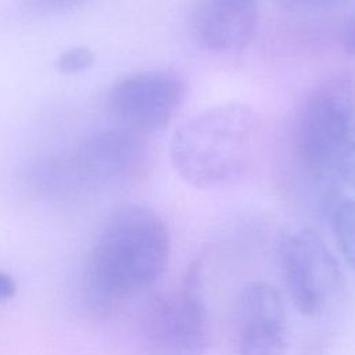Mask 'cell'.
I'll list each match as a JSON object with an SVG mask.
<instances>
[{
    "instance_id": "obj_1",
    "label": "cell",
    "mask_w": 355,
    "mask_h": 355,
    "mask_svg": "<svg viewBox=\"0 0 355 355\" xmlns=\"http://www.w3.org/2000/svg\"><path fill=\"white\" fill-rule=\"evenodd\" d=\"M261 119L248 104L212 105L173 133L171 161L178 175L200 190L225 187L251 169L261 143Z\"/></svg>"
},
{
    "instance_id": "obj_2",
    "label": "cell",
    "mask_w": 355,
    "mask_h": 355,
    "mask_svg": "<svg viewBox=\"0 0 355 355\" xmlns=\"http://www.w3.org/2000/svg\"><path fill=\"white\" fill-rule=\"evenodd\" d=\"M169 252L165 220L148 207H123L110 216L92 247L89 282L105 300L130 295L164 273Z\"/></svg>"
},
{
    "instance_id": "obj_3",
    "label": "cell",
    "mask_w": 355,
    "mask_h": 355,
    "mask_svg": "<svg viewBox=\"0 0 355 355\" xmlns=\"http://www.w3.org/2000/svg\"><path fill=\"white\" fill-rule=\"evenodd\" d=\"M295 154L309 175L355 194V79L340 73L308 93L295 121Z\"/></svg>"
},
{
    "instance_id": "obj_4",
    "label": "cell",
    "mask_w": 355,
    "mask_h": 355,
    "mask_svg": "<svg viewBox=\"0 0 355 355\" xmlns=\"http://www.w3.org/2000/svg\"><path fill=\"white\" fill-rule=\"evenodd\" d=\"M147 165L144 136L115 126L90 136L73 154L44 162L39 178L51 189L122 186L140 179Z\"/></svg>"
},
{
    "instance_id": "obj_5",
    "label": "cell",
    "mask_w": 355,
    "mask_h": 355,
    "mask_svg": "<svg viewBox=\"0 0 355 355\" xmlns=\"http://www.w3.org/2000/svg\"><path fill=\"white\" fill-rule=\"evenodd\" d=\"M277 252L297 309L304 315L319 313L340 282L338 265L324 241L312 230L295 229L282 234Z\"/></svg>"
},
{
    "instance_id": "obj_6",
    "label": "cell",
    "mask_w": 355,
    "mask_h": 355,
    "mask_svg": "<svg viewBox=\"0 0 355 355\" xmlns=\"http://www.w3.org/2000/svg\"><path fill=\"white\" fill-rule=\"evenodd\" d=\"M184 98L183 80L165 71H143L118 80L108 107L118 126L141 136L164 129Z\"/></svg>"
},
{
    "instance_id": "obj_7",
    "label": "cell",
    "mask_w": 355,
    "mask_h": 355,
    "mask_svg": "<svg viewBox=\"0 0 355 355\" xmlns=\"http://www.w3.org/2000/svg\"><path fill=\"white\" fill-rule=\"evenodd\" d=\"M155 311V337L164 355H204L208 320L202 259H194L187 268L178 298Z\"/></svg>"
},
{
    "instance_id": "obj_8",
    "label": "cell",
    "mask_w": 355,
    "mask_h": 355,
    "mask_svg": "<svg viewBox=\"0 0 355 355\" xmlns=\"http://www.w3.org/2000/svg\"><path fill=\"white\" fill-rule=\"evenodd\" d=\"M287 323L277 290L266 282L247 283L239 297L237 345L240 355H284Z\"/></svg>"
},
{
    "instance_id": "obj_9",
    "label": "cell",
    "mask_w": 355,
    "mask_h": 355,
    "mask_svg": "<svg viewBox=\"0 0 355 355\" xmlns=\"http://www.w3.org/2000/svg\"><path fill=\"white\" fill-rule=\"evenodd\" d=\"M259 0H197L194 31L198 43L214 53L243 49L252 36Z\"/></svg>"
},
{
    "instance_id": "obj_10",
    "label": "cell",
    "mask_w": 355,
    "mask_h": 355,
    "mask_svg": "<svg viewBox=\"0 0 355 355\" xmlns=\"http://www.w3.org/2000/svg\"><path fill=\"white\" fill-rule=\"evenodd\" d=\"M326 215L344 259L355 270V197L333 193L326 201Z\"/></svg>"
},
{
    "instance_id": "obj_11",
    "label": "cell",
    "mask_w": 355,
    "mask_h": 355,
    "mask_svg": "<svg viewBox=\"0 0 355 355\" xmlns=\"http://www.w3.org/2000/svg\"><path fill=\"white\" fill-rule=\"evenodd\" d=\"M94 62V54L87 47H73L64 51L57 60V68L62 73H78L89 69Z\"/></svg>"
},
{
    "instance_id": "obj_12",
    "label": "cell",
    "mask_w": 355,
    "mask_h": 355,
    "mask_svg": "<svg viewBox=\"0 0 355 355\" xmlns=\"http://www.w3.org/2000/svg\"><path fill=\"white\" fill-rule=\"evenodd\" d=\"M87 0H31L29 7L33 11L39 12H49V11H58L65 10L82 3H86Z\"/></svg>"
},
{
    "instance_id": "obj_13",
    "label": "cell",
    "mask_w": 355,
    "mask_h": 355,
    "mask_svg": "<svg viewBox=\"0 0 355 355\" xmlns=\"http://www.w3.org/2000/svg\"><path fill=\"white\" fill-rule=\"evenodd\" d=\"M277 1L286 10L301 11V10H313V8H319V7L333 6L343 0H277Z\"/></svg>"
},
{
    "instance_id": "obj_14",
    "label": "cell",
    "mask_w": 355,
    "mask_h": 355,
    "mask_svg": "<svg viewBox=\"0 0 355 355\" xmlns=\"http://www.w3.org/2000/svg\"><path fill=\"white\" fill-rule=\"evenodd\" d=\"M343 46L349 54L355 55V17L344 28Z\"/></svg>"
},
{
    "instance_id": "obj_15",
    "label": "cell",
    "mask_w": 355,
    "mask_h": 355,
    "mask_svg": "<svg viewBox=\"0 0 355 355\" xmlns=\"http://www.w3.org/2000/svg\"><path fill=\"white\" fill-rule=\"evenodd\" d=\"M15 282L11 276H8L7 273L0 272V301H4L10 297L14 295L15 293Z\"/></svg>"
}]
</instances>
